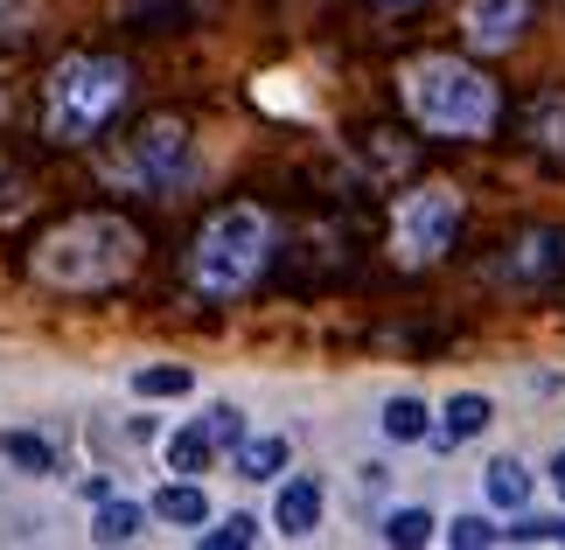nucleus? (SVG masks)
<instances>
[{
  "label": "nucleus",
  "instance_id": "423d86ee",
  "mask_svg": "<svg viewBox=\"0 0 565 550\" xmlns=\"http://www.w3.org/2000/svg\"><path fill=\"white\" fill-rule=\"evenodd\" d=\"M454 230H461V188L426 182V188H412L398 203V216H391V258H398L405 272H419V266L454 251Z\"/></svg>",
  "mask_w": 565,
  "mask_h": 550
},
{
  "label": "nucleus",
  "instance_id": "2eb2a0df",
  "mask_svg": "<svg viewBox=\"0 0 565 550\" xmlns=\"http://www.w3.org/2000/svg\"><path fill=\"white\" fill-rule=\"evenodd\" d=\"M482 495L495 502V509H524V502H531V467H524V460H489V474H482Z\"/></svg>",
  "mask_w": 565,
  "mask_h": 550
},
{
  "label": "nucleus",
  "instance_id": "1a4fd4ad",
  "mask_svg": "<svg viewBox=\"0 0 565 550\" xmlns=\"http://www.w3.org/2000/svg\"><path fill=\"white\" fill-rule=\"evenodd\" d=\"M321 509H329L321 481H315V474H294V481H279V495H273V530L300 543V537L321 530Z\"/></svg>",
  "mask_w": 565,
  "mask_h": 550
},
{
  "label": "nucleus",
  "instance_id": "f257e3e1",
  "mask_svg": "<svg viewBox=\"0 0 565 550\" xmlns=\"http://www.w3.org/2000/svg\"><path fill=\"white\" fill-rule=\"evenodd\" d=\"M134 266H140V230L126 216H105V209L71 216V224H56L35 245V279L56 285V293H105Z\"/></svg>",
  "mask_w": 565,
  "mask_h": 550
},
{
  "label": "nucleus",
  "instance_id": "9b49d317",
  "mask_svg": "<svg viewBox=\"0 0 565 550\" xmlns=\"http://www.w3.org/2000/svg\"><path fill=\"white\" fill-rule=\"evenodd\" d=\"M237 474H245V481H279V474H287V460H294V446H287V432H245V439H237Z\"/></svg>",
  "mask_w": 565,
  "mask_h": 550
},
{
  "label": "nucleus",
  "instance_id": "393cba45",
  "mask_svg": "<svg viewBox=\"0 0 565 550\" xmlns=\"http://www.w3.org/2000/svg\"><path fill=\"white\" fill-rule=\"evenodd\" d=\"M503 543H565V516H545V522H516V530H503Z\"/></svg>",
  "mask_w": 565,
  "mask_h": 550
},
{
  "label": "nucleus",
  "instance_id": "dca6fc26",
  "mask_svg": "<svg viewBox=\"0 0 565 550\" xmlns=\"http://www.w3.org/2000/svg\"><path fill=\"white\" fill-rule=\"evenodd\" d=\"M140 530H147V509H140V502H113V495L98 502V516H92V537L98 543H134Z\"/></svg>",
  "mask_w": 565,
  "mask_h": 550
},
{
  "label": "nucleus",
  "instance_id": "a211bd4d",
  "mask_svg": "<svg viewBox=\"0 0 565 550\" xmlns=\"http://www.w3.org/2000/svg\"><path fill=\"white\" fill-rule=\"evenodd\" d=\"M195 377L175 363H154V369H134V398H189Z\"/></svg>",
  "mask_w": 565,
  "mask_h": 550
},
{
  "label": "nucleus",
  "instance_id": "4be33fe9",
  "mask_svg": "<svg viewBox=\"0 0 565 550\" xmlns=\"http://www.w3.org/2000/svg\"><path fill=\"white\" fill-rule=\"evenodd\" d=\"M35 14H42V0H0V50L29 35V29H35Z\"/></svg>",
  "mask_w": 565,
  "mask_h": 550
},
{
  "label": "nucleus",
  "instance_id": "ddd939ff",
  "mask_svg": "<svg viewBox=\"0 0 565 550\" xmlns=\"http://www.w3.org/2000/svg\"><path fill=\"white\" fill-rule=\"evenodd\" d=\"M161 522H182V530H195V522H210V495L195 488V474H182V481H168V488L147 502Z\"/></svg>",
  "mask_w": 565,
  "mask_h": 550
},
{
  "label": "nucleus",
  "instance_id": "f03ea898",
  "mask_svg": "<svg viewBox=\"0 0 565 550\" xmlns=\"http://www.w3.org/2000/svg\"><path fill=\"white\" fill-rule=\"evenodd\" d=\"M398 98H405V112L440 140H482L495 126V112H503L495 84L461 56H412L398 71Z\"/></svg>",
  "mask_w": 565,
  "mask_h": 550
},
{
  "label": "nucleus",
  "instance_id": "39448f33",
  "mask_svg": "<svg viewBox=\"0 0 565 550\" xmlns=\"http://www.w3.org/2000/svg\"><path fill=\"white\" fill-rule=\"evenodd\" d=\"M195 174V147H189V126L175 112L161 119H140L134 133L119 140V153H105V182L113 188H147V195H168Z\"/></svg>",
  "mask_w": 565,
  "mask_h": 550
},
{
  "label": "nucleus",
  "instance_id": "5701e85b",
  "mask_svg": "<svg viewBox=\"0 0 565 550\" xmlns=\"http://www.w3.org/2000/svg\"><path fill=\"white\" fill-rule=\"evenodd\" d=\"M203 543H210V550H237V543H258V522H252V516H224L216 530H203Z\"/></svg>",
  "mask_w": 565,
  "mask_h": 550
},
{
  "label": "nucleus",
  "instance_id": "6e6552de",
  "mask_svg": "<svg viewBox=\"0 0 565 550\" xmlns=\"http://www.w3.org/2000/svg\"><path fill=\"white\" fill-rule=\"evenodd\" d=\"M495 272L510 285H558L565 279V230H524Z\"/></svg>",
  "mask_w": 565,
  "mask_h": 550
},
{
  "label": "nucleus",
  "instance_id": "f8f14e48",
  "mask_svg": "<svg viewBox=\"0 0 565 550\" xmlns=\"http://www.w3.org/2000/svg\"><path fill=\"white\" fill-rule=\"evenodd\" d=\"M531 147L552 153V161H565V84H552V91L531 98Z\"/></svg>",
  "mask_w": 565,
  "mask_h": 550
},
{
  "label": "nucleus",
  "instance_id": "aec40b11",
  "mask_svg": "<svg viewBox=\"0 0 565 550\" xmlns=\"http://www.w3.org/2000/svg\"><path fill=\"white\" fill-rule=\"evenodd\" d=\"M0 453H8L14 467H29V474H50L56 467V446H50V439H35V432H8V439H0Z\"/></svg>",
  "mask_w": 565,
  "mask_h": 550
},
{
  "label": "nucleus",
  "instance_id": "412c9836",
  "mask_svg": "<svg viewBox=\"0 0 565 550\" xmlns=\"http://www.w3.org/2000/svg\"><path fill=\"white\" fill-rule=\"evenodd\" d=\"M447 543L454 550H482V543H503V530H495L489 516H454L447 522Z\"/></svg>",
  "mask_w": 565,
  "mask_h": 550
},
{
  "label": "nucleus",
  "instance_id": "0eeeda50",
  "mask_svg": "<svg viewBox=\"0 0 565 550\" xmlns=\"http://www.w3.org/2000/svg\"><path fill=\"white\" fill-rule=\"evenodd\" d=\"M524 29H531V0H468V8H461V35H468L475 56L516 50Z\"/></svg>",
  "mask_w": 565,
  "mask_h": 550
},
{
  "label": "nucleus",
  "instance_id": "4468645a",
  "mask_svg": "<svg viewBox=\"0 0 565 550\" xmlns=\"http://www.w3.org/2000/svg\"><path fill=\"white\" fill-rule=\"evenodd\" d=\"M216 453H224V446H216L210 418H195V425H182L175 439H168V474H203Z\"/></svg>",
  "mask_w": 565,
  "mask_h": 550
},
{
  "label": "nucleus",
  "instance_id": "f3484780",
  "mask_svg": "<svg viewBox=\"0 0 565 550\" xmlns=\"http://www.w3.org/2000/svg\"><path fill=\"white\" fill-rule=\"evenodd\" d=\"M377 425H384V439H398V446H419V439H433V411L419 398H391Z\"/></svg>",
  "mask_w": 565,
  "mask_h": 550
},
{
  "label": "nucleus",
  "instance_id": "7ed1b4c3",
  "mask_svg": "<svg viewBox=\"0 0 565 550\" xmlns=\"http://www.w3.org/2000/svg\"><path fill=\"white\" fill-rule=\"evenodd\" d=\"M134 98V71H126L119 56H63L50 84H42V133H50L56 147H84L98 140L105 126H113V112Z\"/></svg>",
  "mask_w": 565,
  "mask_h": 550
},
{
  "label": "nucleus",
  "instance_id": "b1692460",
  "mask_svg": "<svg viewBox=\"0 0 565 550\" xmlns=\"http://www.w3.org/2000/svg\"><path fill=\"white\" fill-rule=\"evenodd\" d=\"M203 418H210L216 446H224V453H237V439H245V411H237V405H210Z\"/></svg>",
  "mask_w": 565,
  "mask_h": 550
},
{
  "label": "nucleus",
  "instance_id": "20e7f679",
  "mask_svg": "<svg viewBox=\"0 0 565 550\" xmlns=\"http://www.w3.org/2000/svg\"><path fill=\"white\" fill-rule=\"evenodd\" d=\"M266 258H273V216L258 203H231L195 230L189 285L203 300H237V293H252V279L266 272Z\"/></svg>",
  "mask_w": 565,
  "mask_h": 550
},
{
  "label": "nucleus",
  "instance_id": "9d476101",
  "mask_svg": "<svg viewBox=\"0 0 565 550\" xmlns=\"http://www.w3.org/2000/svg\"><path fill=\"white\" fill-rule=\"evenodd\" d=\"M495 425V405L482 398V390H461V398H447V411H440V425H433V446H468V439H482Z\"/></svg>",
  "mask_w": 565,
  "mask_h": 550
},
{
  "label": "nucleus",
  "instance_id": "6ab92c4d",
  "mask_svg": "<svg viewBox=\"0 0 565 550\" xmlns=\"http://www.w3.org/2000/svg\"><path fill=\"white\" fill-rule=\"evenodd\" d=\"M433 537H440V522H433L426 509H391V516H384V543H398V550L433 543Z\"/></svg>",
  "mask_w": 565,
  "mask_h": 550
},
{
  "label": "nucleus",
  "instance_id": "bb28decb",
  "mask_svg": "<svg viewBox=\"0 0 565 550\" xmlns=\"http://www.w3.org/2000/svg\"><path fill=\"white\" fill-rule=\"evenodd\" d=\"M377 8H412V0H377Z\"/></svg>",
  "mask_w": 565,
  "mask_h": 550
},
{
  "label": "nucleus",
  "instance_id": "a878e982",
  "mask_svg": "<svg viewBox=\"0 0 565 550\" xmlns=\"http://www.w3.org/2000/svg\"><path fill=\"white\" fill-rule=\"evenodd\" d=\"M545 474H552V488H558V502H565V446L552 453V467H545Z\"/></svg>",
  "mask_w": 565,
  "mask_h": 550
}]
</instances>
